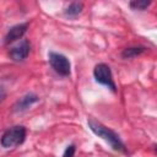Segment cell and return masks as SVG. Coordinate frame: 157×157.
Returning <instances> with one entry per match:
<instances>
[{"label":"cell","instance_id":"1","mask_svg":"<svg viewBox=\"0 0 157 157\" xmlns=\"http://www.w3.org/2000/svg\"><path fill=\"white\" fill-rule=\"evenodd\" d=\"M87 123H88V126H90L91 131L94 135H97L98 137L103 139L105 142H108L114 151H119V152H125L126 151V147H125L124 142L121 141V139L119 137V135L114 130L107 128L105 125H103L102 123H99L98 120H96L93 118H90Z\"/></svg>","mask_w":157,"mask_h":157},{"label":"cell","instance_id":"2","mask_svg":"<svg viewBox=\"0 0 157 157\" xmlns=\"http://www.w3.org/2000/svg\"><path fill=\"white\" fill-rule=\"evenodd\" d=\"M26 139V128L22 125H16L7 129L0 140V144L4 148H11L23 144Z\"/></svg>","mask_w":157,"mask_h":157},{"label":"cell","instance_id":"3","mask_svg":"<svg viewBox=\"0 0 157 157\" xmlns=\"http://www.w3.org/2000/svg\"><path fill=\"white\" fill-rule=\"evenodd\" d=\"M48 60L49 64L52 66V69L61 75V76H70L71 74V64L70 60L60 53H55V52H49L48 53Z\"/></svg>","mask_w":157,"mask_h":157},{"label":"cell","instance_id":"4","mask_svg":"<svg viewBox=\"0 0 157 157\" xmlns=\"http://www.w3.org/2000/svg\"><path fill=\"white\" fill-rule=\"evenodd\" d=\"M93 76L98 83L110 88L113 92L117 91V86H115V82H114V78L112 75V70L107 64H104V63L97 64L93 69Z\"/></svg>","mask_w":157,"mask_h":157},{"label":"cell","instance_id":"5","mask_svg":"<svg viewBox=\"0 0 157 157\" xmlns=\"http://www.w3.org/2000/svg\"><path fill=\"white\" fill-rule=\"evenodd\" d=\"M31 50V44L27 39H22L20 43H17L15 47L10 49V56L13 61H23Z\"/></svg>","mask_w":157,"mask_h":157},{"label":"cell","instance_id":"6","mask_svg":"<svg viewBox=\"0 0 157 157\" xmlns=\"http://www.w3.org/2000/svg\"><path fill=\"white\" fill-rule=\"evenodd\" d=\"M38 101H39V97H38L36 93L28 92V93H26L25 96H22L21 98H18V99L15 102V104H13V107H12V110L16 112V113L27 110L29 107H32V105H33L34 103H37Z\"/></svg>","mask_w":157,"mask_h":157},{"label":"cell","instance_id":"7","mask_svg":"<svg viewBox=\"0 0 157 157\" xmlns=\"http://www.w3.org/2000/svg\"><path fill=\"white\" fill-rule=\"evenodd\" d=\"M27 28H28V23H18V25L12 26L7 31V33L5 36V43L6 44H10L12 42L18 40L20 38L23 37V34L26 33Z\"/></svg>","mask_w":157,"mask_h":157},{"label":"cell","instance_id":"8","mask_svg":"<svg viewBox=\"0 0 157 157\" xmlns=\"http://www.w3.org/2000/svg\"><path fill=\"white\" fill-rule=\"evenodd\" d=\"M83 9V4L80 1H74L71 4H69V6L65 9V15L70 16V17H76L77 15H80L82 12Z\"/></svg>","mask_w":157,"mask_h":157},{"label":"cell","instance_id":"9","mask_svg":"<svg viewBox=\"0 0 157 157\" xmlns=\"http://www.w3.org/2000/svg\"><path fill=\"white\" fill-rule=\"evenodd\" d=\"M145 50H146L145 47H130V48H126L123 50L121 56L124 59H131V58H135V56L142 54Z\"/></svg>","mask_w":157,"mask_h":157},{"label":"cell","instance_id":"10","mask_svg":"<svg viewBox=\"0 0 157 157\" xmlns=\"http://www.w3.org/2000/svg\"><path fill=\"white\" fill-rule=\"evenodd\" d=\"M150 5H151V1H147V0H142V1H141V0H140V1H131V2H130V7H131L132 10H140V11L147 9Z\"/></svg>","mask_w":157,"mask_h":157},{"label":"cell","instance_id":"11","mask_svg":"<svg viewBox=\"0 0 157 157\" xmlns=\"http://www.w3.org/2000/svg\"><path fill=\"white\" fill-rule=\"evenodd\" d=\"M75 151H76L75 145H69V146L65 148V151H64V153H63V157H74Z\"/></svg>","mask_w":157,"mask_h":157},{"label":"cell","instance_id":"12","mask_svg":"<svg viewBox=\"0 0 157 157\" xmlns=\"http://www.w3.org/2000/svg\"><path fill=\"white\" fill-rule=\"evenodd\" d=\"M5 97H6V90L2 85H0V103L5 99Z\"/></svg>","mask_w":157,"mask_h":157}]
</instances>
